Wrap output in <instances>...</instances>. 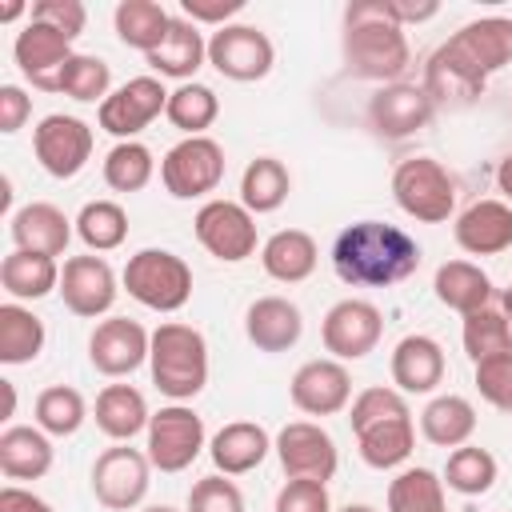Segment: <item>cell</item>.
I'll use <instances>...</instances> for the list:
<instances>
[{
	"label": "cell",
	"instance_id": "2e32d148",
	"mask_svg": "<svg viewBox=\"0 0 512 512\" xmlns=\"http://www.w3.org/2000/svg\"><path fill=\"white\" fill-rule=\"evenodd\" d=\"M56 292L72 316L96 320V316L112 312V304L120 296V276L112 272V264L104 256H68L60 268Z\"/></svg>",
	"mask_w": 512,
	"mask_h": 512
},
{
	"label": "cell",
	"instance_id": "f6af8a7d",
	"mask_svg": "<svg viewBox=\"0 0 512 512\" xmlns=\"http://www.w3.org/2000/svg\"><path fill=\"white\" fill-rule=\"evenodd\" d=\"M396 412H412V408H408V396H404L400 388L376 384V388H364V392L352 396V404H348V424H352V432H360V428H368V424H376V420H388V416H396Z\"/></svg>",
	"mask_w": 512,
	"mask_h": 512
},
{
	"label": "cell",
	"instance_id": "4dcf8cb0",
	"mask_svg": "<svg viewBox=\"0 0 512 512\" xmlns=\"http://www.w3.org/2000/svg\"><path fill=\"white\" fill-rule=\"evenodd\" d=\"M0 288H4L8 300H16V304L44 300V296H52V292L60 288V264H56L52 256L12 248V252L0 260Z\"/></svg>",
	"mask_w": 512,
	"mask_h": 512
},
{
	"label": "cell",
	"instance_id": "ee69618b",
	"mask_svg": "<svg viewBox=\"0 0 512 512\" xmlns=\"http://www.w3.org/2000/svg\"><path fill=\"white\" fill-rule=\"evenodd\" d=\"M60 96L76 104H104L112 96V68L100 56L76 52L60 72Z\"/></svg>",
	"mask_w": 512,
	"mask_h": 512
},
{
	"label": "cell",
	"instance_id": "4fadbf2b",
	"mask_svg": "<svg viewBox=\"0 0 512 512\" xmlns=\"http://www.w3.org/2000/svg\"><path fill=\"white\" fill-rule=\"evenodd\" d=\"M92 128L80 120V116H68V112H52L44 116L36 128H32V152H36V164L52 176V180H72L88 168L92 160Z\"/></svg>",
	"mask_w": 512,
	"mask_h": 512
},
{
	"label": "cell",
	"instance_id": "1f68e13d",
	"mask_svg": "<svg viewBox=\"0 0 512 512\" xmlns=\"http://www.w3.org/2000/svg\"><path fill=\"white\" fill-rule=\"evenodd\" d=\"M356 448H360V460L376 472H388V468H400L412 448H416V424H412V412H396L388 420H376L368 428L356 432Z\"/></svg>",
	"mask_w": 512,
	"mask_h": 512
},
{
	"label": "cell",
	"instance_id": "74e56055",
	"mask_svg": "<svg viewBox=\"0 0 512 512\" xmlns=\"http://www.w3.org/2000/svg\"><path fill=\"white\" fill-rule=\"evenodd\" d=\"M76 236L84 240V248L92 256L120 248L128 240V212H124V204H116V200H88L76 212Z\"/></svg>",
	"mask_w": 512,
	"mask_h": 512
},
{
	"label": "cell",
	"instance_id": "f546056e",
	"mask_svg": "<svg viewBox=\"0 0 512 512\" xmlns=\"http://www.w3.org/2000/svg\"><path fill=\"white\" fill-rule=\"evenodd\" d=\"M432 292H436V300L444 308H452L460 316L488 308L492 296H496L492 276L480 264H472V260H444L436 268V276H432Z\"/></svg>",
	"mask_w": 512,
	"mask_h": 512
},
{
	"label": "cell",
	"instance_id": "e0dca14e",
	"mask_svg": "<svg viewBox=\"0 0 512 512\" xmlns=\"http://www.w3.org/2000/svg\"><path fill=\"white\" fill-rule=\"evenodd\" d=\"M148 352H152V332L128 316H108L88 336V364L112 380L132 376L148 360Z\"/></svg>",
	"mask_w": 512,
	"mask_h": 512
},
{
	"label": "cell",
	"instance_id": "3957f363",
	"mask_svg": "<svg viewBox=\"0 0 512 512\" xmlns=\"http://www.w3.org/2000/svg\"><path fill=\"white\" fill-rule=\"evenodd\" d=\"M340 52L344 68L356 80H376L396 84L404 68L412 64L408 32L392 20L388 0H352L344 8V28H340Z\"/></svg>",
	"mask_w": 512,
	"mask_h": 512
},
{
	"label": "cell",
	"instance_id": "816d5d0a",
	"mask_svg": "<svg viewBox=\"0 0 512 512\" xmlns=\"http://www.w3.org/2000/svg\"><path fill=\"white\" fill-rule=\"evenodd\" d=\"M32 116V96L20 84H0V132L12 136Z\"/></svg>",
	"mask_w": 512,
	"mask_h": 512
},
{
	"label": "cell",
	"instance_id": "836d02e7",
	"mask_svg": "<svg viewBox=\"0 0 512 512\" xmlns=\"http://www.w3.org/2000/svg\"><path fill=\"white\" fill-rule=\"evenodd\" d=\"M112 28H116V40L124 48L152 56L172 28V12L160 0H120L112 12Z\"/></svg>",
	"mask_w": 512,
	"mask_h": 512
},
{
	"label": "cell",
	"instance_id": "d6a6232c",
	"mask_svg": "<svg viewBox=\"0 0 512 512\" xmlns=\"http://www.w3.org/2000/svg\"><path fill=\"white\" fill-rule=\"evenodd\" d=\"M472 432H476V408L460 392H440L420 412V436L428 444H436V448L472 444Z\"/></svg>",
	"mask_w": 512,
	"mask_h": 512
},
{
	"label": "cell",
	"instance_id": "d4e9b609",
	"mask_svg": "<svg viewBox=\"0 0 512 512\" xmlns=\"http://www.w3.org/2000/svg\"><path fill=\"white\" fill-rule=\"evenodd\" d=\"M268 452H272V436L256 420H228L208 440V456H212L220 476H244V472L260 468Z\"/></svg>",
	"mask_w": 512,
	"mask_h": 512
},
{
	"label": "cell",
	"instance_id": "5bb4252c",
	"mask_svg": "<svg viewBox=\"0 0 512 512\" xmlns=\"http://www.w3.org/2000/svg\"><path fill=\"white\" fill-rule=\"evenodd\" d=\"M272 452H276V460H280L288 480H320V484H328L336 476V468H340V448L328 436V428H320L316 420H288L276 432Z\"/></svg>",
	"mask_w": 512,
	"mask_h": 512
},
{
	"label": "cell",
	"instance_id": "ba28073f",
	"mask_svg": "<svg viewBox=\"0 0 512 512\" xmlns=\"http://www.w3.org/2000/svg\"><path fill=\"white\" fill-rule=\"evenodd\" d=\"M148 460L156 472H184L196 464V456L208 448V432H204V420L196 408L188 404H164L160 412H152L148 420Z\"/></svg>",
	"mask_w": 512,
	"mask_h": 512
},
{
	"label": "cell",
	"instance_id": "52a82bcc",
	"mask_svg": "<svg viewBox=\"0 0 512 512\" xmlns=\"http://www.w3.org/2000/svg\"><path fill=\"white\" fill-rule=\"evenodd\" d=\"M224 148L212 136H184L160 160V180L172 200H200L224 180Z\"/></svg>",
	"mask_w": 512,
	"mask_h": 512
},
{
	"label": "cell",
	"instance_id": "9a60e30c",
	"mask_svg": "<svg viewBox=\"0 0 512 512\" xmlns=\"http://www.w3.org/2000/svg\"><path fill=\"white\" fill-rule=\"evenodd\" d=\"M168 108V88L160 76H132L128 84L112 88V96L96 108V124L116 140H136L156 116Z\"/></svg>",
	"mask_w": 512,
	"mask_h": 512
},
{
	"label": "cell",
	"instance_id": "7c38bea8",
	"mask_svg": "<svg viewBox=\"0 0 512 512\" xmlns=\"http://www.w3.org/2000/svg\"><path fill=\"white\" fill-rule=\"evenodd\" d=\"M384 336V316L372 300L364 296H344L336 300L324 320H320V340H324V352L340 364L348 360H364L368 352H376Z\"/></svg>",
	"mask_w": 512,
	"mask_h": 512
},
{
	"label": "cell",
	"instance_id": "484cf974",
	"mask_svg": "<svg viewBox=\"0 0 512 512\" xmlns=\"http://www.w3.org/2000/svg\"><path fill=\"white\" fill-rule=\"evenodd\" d=\"M56 448L52 436L36 424H8L0 432V472L4 480L20 484V480H40L52 472Z\"/></svg>",
	"mask_w": 512,
	"mask_h": 512
},
{
	"label": "cell",
	"instance_id": "83f0119b",
	"mask_svg": "<svg viewBox=\"0 0 512 512\" xmlns=\"http://www.w3.org/2000/svg\"><path fill=\"white\" fill-rule=\"evenodd\" d=\"M320 248L304 228H280L260 244V268L280 284H300L316 272Z\"/></svg>",
	"mask_w": 512,
	"mask_h": 512
},
{
	"label": "cell",
	"instance_id": "f1b7e54d",
	"mask_svg": "<svg viewBox=\"0 0 512 512\" xmlns=\"http://www.w3.org/2000/svg\"><path fill=\"white\" fill-rule=\"evenodd\" d=\"M92 420H96V428H100L108 440L128 444L132 436L148 432L152 412H148V400H144L140 388H132V384H104L100 396H96Z\"/></svg>",
	"mask_w": 512,
	"mask_h": 512
},
{
	"label": "cell",
	"instance_id": "9c48e42d",
	"mask_svg": "<svg viewBox=\"0 0 512 512\" xmlns=\"http://www.w3.org/2000/svg\"><path fill=\"white\" fill-rule=\"evenodd\" d=\"M152 484V460L140 448L112 444L92 460V496L108 512H136Z\"/></svg>",
	"mask_w": 512,
	"mask_h": 512
},
{
	"label": "cell",
	"instance_id": "e575fe53",
	"mask_svg": "<svg viewBox=\"0 0 512 512\" xmlns=\"http://www.w3.org/2000/svg\"><path fill=\"white\" fill-rule=\"evenodd\" d=\"M44 340H48L44 320L28 304H16V300L0 304V364L8 368L32 364L44 352Z\"/></svg>",
	"mask_w": 512,
	"mask_h": 512
},
{
	"label": "cell",
	"instance_id": "681fc988",
	"mask_svg": "<svg viewBox=\"0 0 512 512\" xmlns=\"http://www.w3.org/2000/svg\"><path fill=\"white\" fill-rule=\"evenodd\" d=\"M28 20H40V24L64 32L68 40H76L84 32V24H88V8L80 0H36Z\"/></svg>",
	"mask_w": 512,
	"mask_h": 512
},
{
	"label": "cell",
	"instance_id": "ffe728a7",
	"mask_svg": "<svg viewBox=\"0 0 512 512\" xmlns=\"http://www.w3.org/2000/svg\"><path fill=\"white\" fill-rule=\"evenodd\" d=\"M288 396L304 416H340L352 404V372L332 356L304 360L288 380Z\"/></svg>",
	"mask_w": 512,
	"mask_h": 512
},
{
	"label": "cell",
	"instance_id": "d6986e66",
	"mask_svg": "<svg viewBox=\"0 0 512 512\" xmlns=\"http://www.w3.org/2000/svg\"><path fill=\"white\" fill-rule=\"evenodd\" d=\"M432 116H436V104L424 92V84L396 80V84L376 88L368 100V128L384 140H408L420 128H428Z\"/></svg>",
	"mask_w": 512,
	"mask_h": 512
},
{
	"label": "cell",
	"instance_id": "b9f144b4",
	"mask_svg": "<svg viewBox=\"0 0 512 512\" xmlns=\"http://www.w3.org/2000/svg\"><path fill=\"white\" fill-rule=\"evenodd\" d=\"M32 420L48 436H76L88 420V404L72 384H48L32 404Z\"/></svg>",
	"mask_w": 512,
	"mask_h": 512
},
{
	"label": "cell",
	"instance_id": "60d3db41",
	"mask_svg": "<svg viewBox=\"0 0 512 512\" xmlns=\"http://www.w3.org/2000/svg\"><path fill=\"white\" fill-rule=\"evenodd\" d=\"M100 172H104V184H108L112 192H140V188H148L152 176H156V156H152V148L140 144V140H116V144L108 148Z\"/></svg>",
	"mask_w": 512,
	"mask_h": 512
},
{
	"label": "cell",
	"instance_id": "ab89813d",
	"mask_svg": "<svg viewBox=\"0 0 512 512\" xmlns=\"http://www.w3.org/2000/svg\"><path fill=\"white\" fill-rule=\"evenodd\" d=\"M388 512H444V476L424 464L400 468L388 484Z\"/></svg>",
	"mask_w": 512,
	"mask_h": 512
},
{
	"label": "cell",
	"instance_id": "d590c367",
	"mask_svg": "<svg viewBox=\"0 0 512 512\" xmlns=\"http://www.w3.org/2000/svg\"><path fill=\"white\" fill-rule=\"evenodd\" d=\"M288 192H292V176H288L284 160H276V156H256L240 172V204L252 216L276 212L288 200Z\"/></svg>",
	"mask_w": 512,
	"mask_h": 512
},
{
	"label": "cell",
	"instance_id": "ac0fdd59",
	"mask_svg": "<svg viewBox=\"0 0 512 512\" xmlns=\"http://www.w3.org/2000/svg\"><path fill=\"white\" fill-rule=\"evenodd\" d=\"M72 56V40L40 20H28L12 40V60L36 92H60V72Z\"/></svg>",
	"mask_w": 512,
	"mask_h": 512
},
{
	"label": "cell",
	"instance_id": "30bf717a",
	"mask_svg": "<svg viewBox=\"0 0 512 512\" xmlns=\"http://www.w3.org/2000/svg\"><path fill=\"white\" fill-rule=\"evenodd\" d=\"M192 232L200 248L220 264H240L256 256V216L240 200H220V196L204 200L192 216Z\"/></svg>",
	"mask_w": 512,
	"mask_h": 512
},
{
	"label": "cell",
	"instance_id": "7a4b0ae2",
	"mask_svg": "<svg viewBox=\"0 0 512 512\" xmlns=\"http://www.w3.org/2000/svg\"><path fill=\"white\" fill-rule=\"evenodd\" d=\"M332 268L348 288H392L420 268V244L384 220H356L332 240Z\"/></svg>",
	"mask_w": 512,
	"mask_h": 512
},
{
	"label": "cell",
	"instance_id": "7402d4cb",
	"mask_svg": "<svg viewBox=\"0 0 512 512\" xmlns=\"http://www.w3.org/2000/svg\"><path fill=\"white\" fill-rule=\"evenodd\" d=\"M452 236L468 256H500V252H508L512 248V204L496 200V196L472 200L456 216Z\"/></svg>",
	"mask_w": 512,
	"mask_h": 512
},
{
	"label": "cell",
	"instance_id": "c3c4849f",
	"mask_svg": "<svg viewBox=\"0 0 512 512\" xmlns=\"http://www.w3.org/2000/svg\"><path fill=\"white\" fill-rule=\"evenodd\" d=\"M272 512H336V508H332L328 484H320V480H288L276 492Z\"/></svg>",
	"mask_w": 512,
	"mask_h": 512
},
{
	"label": "cell",
	"instance_id": "11a10c76",
	"mask_svg": "<svg viewBox=\"0 0 512 512\" xmlns=\"http://www.w3.org/2000/svg\"><path fill=\"white\" fill-rule=\"evenodd\" d=\"M496 188H500V192H504V200L512 204V152L496 164Z\"/></svg>",
	"mask_w": 512,
	"mask_h": 512
},
{
	"label": "cell",
	"instance_id": "6da1fadb",
	"mask_svg": "<svg viewBox=\"0 0 512 512\" xmlns=\"http://www.w3.org/2000/svg\"><path fill=\"white\" fill-rule=\"evenodd\" d=\"M512 64V16H480L460 24L424 64V92L432 104L464 108L488 80Z\"/></svg>",
	"mask_w": 512,
	"mask_h": 512
},
{
	"label": "cell",
	"instance_id": "f907efd6",
	"mask_svg": "<svg viewBox=\"0 0 512 512\" xmlns=\"http://www.w3.org/2000/svg\"><path fill=\"white\" fill-rule=\"evenodd\" d=\"M244 12V0H180V16H188L196 28H224L236 24V16Z\"/></svg>",
	"mask_w": 512,
	"mask_h": 512
},
{
	"label": "cell",
	"instance_id": "5b68a950",
	"mask_svg": "<svg viewBox=\"0 0 512 512\" xmlns=\"http://www.w3.org/2000/svg\"><path fill=\"white\" fill-rule=\"evenodd\" d=\"M124 292L152 312H180L192 300V268L168 248H140L120 272Z\"/></svg>",
	"mask_w": 512,
	"mask_h": 512
},
{
	"label": "cell",
	"instance_id": "8992f818",
	"mask_svg": "<svg viewBox=\"0 0 512 512\" xmlns=\"http://www.w3.org/2000/svg\"><path fill=\"white\" fill-rule=\"evenodd\" d=\"M392 200L420 224H444L456 212V176L436 156H408L392 172Z\"/></svg>",
	"mask_w": 512,
	"mask_h": 512
},
{
	"label": "cell",
	"instance_id": "680465c9",
	"mask_svg": "<svg viewBox=\"0 0 512 512\" xmlns=\"http://www.w3.org/2000/svg\"><path fill=\"white\" fill-rule=\"evenodd\" d=\"M336 512H380V508H372V504H344V508H336Z\"/></svg>",
	"mask_w": 512,
	"mask_h": 512
},
{
	"label": "cell",
	"instance_id": "bcb514c9",
	"mask_svg": "<svg viewBox=\"0 0 512 512\" xmlns=\"http://www.w3.org/2000/svg\"><path fill=\"white\" fill-rule=\"evenodd\" d=\"M188 512H244V492L236 488L232 476H200L188 488Z\"/></svg>",
	"mask_w": 512,
	"mask_h": 512
},
{
	"label": "cell",
	"instance_id": "603a6c76",
	"mask_svg": "<svg viewBox=\"0 0 512 512\" xmlns=\"http://www.w3.org/2000/svg\"><path fill=\"white\" fill-rule=\"evenodd\" d=\"M244 336L256 352H288L304 336V312L288 296H260L244 308Z\"/></svg>",
	"mask_w": 512,
	"mask_h": 512
},
{
	"label": "cell",
	"instance_id": "4316f807",
	"mask_svg": "<svg viewBox=\"0 0 512 512\" xmlns=\"http://www.w3.org/2000/svg\"><path fill=\"white\" fill-rule=\"evenodd\" d=\"M144 60H148V68H152L160 80H180V84H188V80L208 64V40H204V32H200L188 16H172V28H168L164 44H160L152 56H144Z\"/></svg>",
	"mask_w": 512,
	"mask_h": 512
},
{
	"label": "cell",
	"instance_id": "91938a15",
	"mask_svg": "<svg viewBox=\"0 0 512 512\" xmlns=\"http://www.w3.org/2000/svg\"><path fill=\"white\" fill-rule=\"evenodd\" d=\"M140 512H176V508H168V504H148V508H140Z\"/></svg>",
	"mask_w": 512,
	"mask_h": 512
},
{
	"label": "cell",
	"instance_id": "9f6ffc18",
	"mask_svg": "<svg viewBox=\"0 0 512 512\" xmlns=\"http://www.w3.org/2000/svg\"><path fill=\"white\" fill-rule=\"evenodd\" d=\"M24 12H32V8H24V4H4V8H0V24H12V20H20Z\"/></svg>",
	"mask_w": 512,
	"mask_h": 512
},
{
	"label": "cell",
	"instance_id": "6f0895ef",
	"mask_svg": "<svg viewBox=\"0 0 512 512\" xmlns=\"http://www.w3.org/2000/svg\"><path fill=\"white\" fill-rule=\"evenodd\" d=\"M500 312H504V316L512 320V280H508V288L500 292Z\"/></svg>",
	"mask_w": 512,
	"mask_h": 512
},
{
	"label": "cell",
	"instance_id": "f5cc1de1",
	"mask_svg": "<svg viewBox=\"0 0 512 512\" xmlns=\"http://www.w3.org/2000/svg\"><path fill=\"white\" fill-rule=\"evenodd\" d=\"M0 512H56L44 496H36L32 488H20V484H4L0 488Z\"/></svg>",
	"mask_w": 512,
	"mask_h": 512
},
{
	"label": "cell",
	"instance_id": "8fae6325",
	"mask_svg": "<svg viewBox=\"0 0 512 512\" xmlns=\"http://www.w3.org/2000/svg\"><path fill=\"white\" fill-rule=\"evenodd\" d=\"M208 64L236 84H256L276 64V44L256 24H224L208 36Z\"/></svg>",
	"mask_w": 512,
	"mask_h": 512
},
{
	"label": "cell",
	"instance_id": "db71d44e",
	"mask_svg": "<svg viewBox=\"0 0 512 512\" xmlns=\"http://www.w3.org/2000/svg\"><path fill=\"white\" fill-rule=\"evenodd\" d=\"M388 12H392V20H396L400 28H408V24L432 20V16L440 12V4H436V0H388Z\"/></svg>",
	"mask_w": 512,
	"mask_h": 512
},
{
	"label": "cell",
	"instance_id": "7dc6e473",
	"mask_svg": "<svg viewBox=\"0 0 512 512\" xmlns=\"http://www.w3.org/2000/svg\"><path fill=\"white\" fill-rule=\"evenodd\" d=\"M472 376H476L480 400H488L500 412H512V352L488 356V360L472 364Z\"/></svg>",
	"mask_w": 512,
	"mask_h": 512
},
{
	"label": "cell",
	"instance_id": "44dd1931",
	"mask_svg": "<svg viewBox=\"0 0 512 512\" xmlns=\"http://www.w3.org/2000/svg\"><path fill=\"white\" fill-rule=\"evenodd\" d=\"M388 372H392V384L404 396H428V392H436L444 384L448 360H444L440 340H432L424 332H408L404 340H396Z\"/></svg>",
	"mask_w": 512,
	"mask_h": 512
},
{
	"label": "cell",
	"instance_id": "f35d334b",
	"mask_svg": "<svg viewBox=\"0 0 512 512\" xmlns=\"http://www.w3.org/2000/svg\"><path fill=\"white\" fill-rule=\"evenodd\" d=\"M440 476H444V488H452V492H460V496H484V492L496 484L500 464H496V456H492L488 448H480V444H460V448L448 452V464H444Z\"/></svg>",
	"mask_w": 512,
	"mask_h": 512
},
{
	"label": "cell",
	"instance_id": "7bdbcfd3",
	"mask_svg": "<svg viewBox=\"0 0 512 512\" xmlns=\"http://www.w3.org/2000/svg\"><path fill=\"white\" fill-rule=\"evenodd\" d=\"M460 344L472 364H480L488 356H504V352H512V320L492 304L480 312H468L464 328H460Z\"/></svg>",
	"mask_w": 512,
	"mask_h": 512
},
{
	"label": "cell",
	"instance_id": "8d00e7d4",
	"mask_svg": "<svg viewBox=\"0 0 512 512\" xmlns=\"http://www.w3.org/2000/svg\"><path fill=\"white\" fill-rule=\"evenodd\" d=\"M168 124L180 128L184 136H208V128L216 124L220 116V96L200 84V80H188V84H176L168 92V108H164Z\"/></svg>",
	"mask_w": 512,
	"mask_h": 512
},
{
	"label": "cell",
	"instance_id": "277c9868",
	"mask_svg": "<svg viewBox=\"0 0 512 512\" xmlns=\"http://www.w3.org/2000/svg\"><path fill=\"white\" fill-rule=\"evenodd\" d=\"M148 372L156 392H164L172 404H188L208 384V340L200 328L184 320H164L152 332Z\"/></svg>",
	"mask_w": 512,
	"mask_h": 512
},
{
	"label": "cell",
	"instance_id": "cb8c5ba5",
	"mask_svg": "<svg viewBox=\"0 0 512 512\" xmlns=\"http://www.w3.org/2000/svg\"><path fill=\"white\" fill-rule=\"evenodd\" d=\"M76 232V220L64 216V208L48 204V200H32L24 208H16L8 216V236L16 248L24 252H40V256H64L68 252V240Z\"/></svg>",
	"mask_w": 512,
	"mask_h": 512
}]
</instances>
